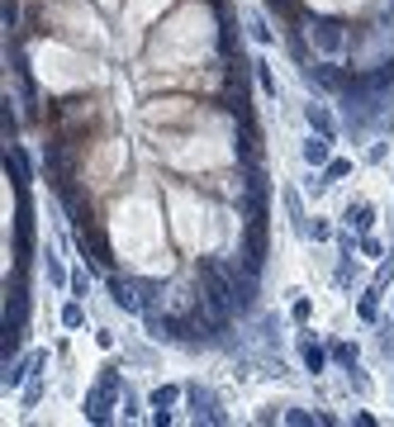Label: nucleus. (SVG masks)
I'll use <instances>...</instances> for the list:
<instances>
[{
    "instance_id": "9",
    "label": "nucleus",
    "mask_w": 394,
    "mask_h": 427,
    "mask_svg": "<svg viewBox=\"0 0 394 427\" xmlns=\"http://www.w3.org/2000/svg\"><path fill=\"white\" fill-rule=\"evenodd\" d=\"M24 375H33V361H5V389H19L24 385Z\"/></svg>"
},
{
    "instance_id": "13",
    "label": "nucleus",
    "mask_w": 394,
    "mask_h": 427,
    "mask_svg": "<svg viewBox=\"0 0 394 427\" xmlns=\"http://www.w3.org/2000/svg\"><path fill=\"white\" fill-rule=\"evenodd\" d=\"M176 399H181V389H176V385H157V389H152V399H147V404H152V409H171Z\"/></svg>"
},
{
    "instance_id": "11",
    "label": "nucleus",
    "mask_w": 394,
    "mask_h": 427,
    "mask_svg": "<svg viewBox=\"0 0 394 427\" xmlns=\"http://www.w3.org/2000/svg\"><path fill=\"white\" fill-rule=\"evenodd\" d=\"M304 114H309V128H318V133H328V138H332V114L323 110V105H309Z\"/></svg>"
},
{
    "instance_id": "19",
    "label": "nucleus",
    "mask_w": 394,
    "mask_h": 427,
    "mask_svg": "<svg viewBox=\"0 0 394 427\" xmlns=\"http://www.w3.org/2000/svg\"><path fill=\"white\" fill-rule=\"evenodd\" d=\"M62 323H67V328H81V323H86V309H81V304H67V309H62Z\"/></svg>"
},
{
    "instance_id": "10",
    "label": "nucleus",
    "mask_w": 394,
    "mask_h": 427,
    "mask_svg": "<svg viewBox=\"0 0 394 427\" xmlns=\"http://www.w3.org/2000/svg\"><path fill=\"white\" fill-rule=\"evenodd\" d=\"M347 223H356V228H371V223H376V209L366 205V200H356V205H347Z\"/></svg>"
},
{
    "instance_id": "5",
    "label": "nucleus",
    "mask_w": 394,
    "mask_h": 427,
    "mask_svg": "<svg viewBox=\"0 0 394 427\" xmlns=\"http://www.w3.org/2000/svg\"><path fill=\"white\" fill-rule=\"evenodd\" d=\"M309 33H314V43L323 47V52H337V47H342V24H332V19H314Z\"/></svg>"
},
{
    "instance_id": "18",
    "label": "nucleus",
    "mask_w": 394,
    "mask_h": 427,
    "mask_svg": "<svg viewBox=\"0 0 394 427\" xmlns=\"http://www.w3.org/2000/svg\"><path fill=\"white\" fill-rule=\"evenodd\" d=\"M0 124H5V142H15V133H19V119H15V110H10V100H5V114H0Z\"/></svg>"
},
{
    "instance_id": "8",
    "label": "nucleus",
    "mask_w": 394,
    "mask_h": 427,
    "mask_svg": "<svg viewBox=\"0 0 394 427\" xmlns=\"http://www.w3.org/2000/svg\"><path fill=\"white\" fill-rule=\"evenodd\" d=\"M328 133H318V138H309L304 142V161H309V166H328Z\"/></svg>"
},
{
    "instance_id": "4",
    "label": "nucleus",
    "mask_w": 394,
    "mask_h": 427,
    "mask_svg": "<svg viewBox=\"0 0 394 427\" xmlns=\"http://www.w3.org/2000/svg\"><path fill=\"white\" fill-rule=\"evenodd\" d=\"M186 399H190V413H195V423H223V413L214 409V394H209V389L190 385V389H186Z\"/></svg>"
},
{
    "instance_id": "14",
    "label": "nucleus",
    "mask_w": 394,
    "mask_h": 427,
    "mask_svg": "<svg viewBox=\"0 0 394 427\" xmlns=\"http://www.w3.org/2000/svg\"><path fill=\"white\" fill-rule=\"evenodd\" d=\"M285 423L309 427V423H328V418H323V413H309V409H290V413H285Z\"/></svg>"
},
{
    "instance_id": "22",
    "label": "nucleus",
    "mask_w": 394,
    "mask_h": 427,
    "mask_svg": "<svg viewBox=\"0 0 394 427\" xmlns=\"http://www.w3.org/2000/svg\"><path fill=\"white\" fill-rule=\"evenodd\" d=\"M5 29H19V0H5Z\"/></svg>"
},
{
    "instance_id": "17",
    "label": "nucleus",
    "mask_w": 394,
    "mask_h": 427,
    "mask_svg": "<svg viewBox=\"0 0 394 427\" xmlns=\"http://www.w3.org/2000/svg\"><path fill=\"white\" fill-rule=\"evenodd\" d=\"M342 176H351V161H342V157H337V161H328V171H323V181L332 186V181H342Z\"/></svg>"
},
{
    "instance_id": "6",
    "label": "nucleus",
    "mask_w": 394,
    "mask_h": 427,
    "mask_svg": "<svg viewBox=\"0 0 394 427\" xmlns=\"http://www.w3.org/2000/svg\"><path fill=\"white\" fill-rule=\"evenodd\" d=\"M309 81H318L323 91H347V86H351V81H347V72H337V67H332V62L314 67V72H309Z\"/></svg>"
},
{
    "instance_id": "7",
    "label": "nucleus",
    "mask_w": 394,
    "mask_h": 427,
    "mask_svg": "<svg viewBox=\"0 0 394 427\" xmlns=\"http://www.w3.org/2000/svg\"><path fill=\"white\" fill-rule=\"evenodd\" d=\"M5 171H10V181H15L19 190L29 186V157H24L19 147H5Z\"/></svg>"
},
{
    "instance_id": "21",
    "label": "nucleus",
    "mask_w": 394,
    "mask_h": 427,
    "mask_svg": "<svg viewBox=\"0 0 394 427\" xmlns=\"http://www.w3.org/2000/svg\"><path fill=\"white\" fill-rule=\"evenodd\" d=\"M347 380H351V389H356V394H366V389H371V380H366L356 365H347Z\"/></svg>"
},
{
    "instance_id": "1",
    "label": "nucleus",
    "mask_w": 394,
    "mask_h": 427,
    "mask_svg": "<svg viewBox=\"0 0 394 427\" xmlns=\"http://www.w3.org/2000/svg\"><path fill=\"white\" fill-rule=\"evenodd\" d=\"M200 285H205V290H200V304L223 323V318L233 314V304H237V285L228 280L214 261H200Z\"/></svg>"
},
{
    "instance_id": "3",
    "label": "nucleus",
    "mask_w": 394,
    "mask_h": 427,
    "mask_svg": "<svg viewBox=\"0 0 394 427\" xmlns=\"http://www.w3.org/2000/svg\"><path fill=\"white\" fill-rule=\"evenodd\" d=\"M110 300L124 309V314H142L147 309V285H133L124 275H110Z\"/></svg>"
},
{
    "instance_id": "15",
    "label": "nucleus",
    "mask_w": 394,
    "mask_h": 427,
    "mask_svg": "<svg viewBox=\"0 0 394 427\" xmlns=\"http://www.w3.org/2000/svg\"><path fill=\"white\" fill-rule=\"evenodd\" d=\"M257 86H261V91H266V95H276V76H271V67H266V57H257Z\"/></svg>"
},
{
    "instance_id": "20",
    "label": "nucleus",
    "mask_w": 394,
    "mask_h": 427,
    "mask_svg": "<svg viewBox=\"0 0 394 427\" xmlns=\"http://www.w3.org/2000/svg\"><path fill=\"white\" fill-rule=\"evenodd\" d=\"M332 356H337L342 365H356V347H351V342H337V347H332Z\"/></svg>"
},
{
    "instance_id": "16",
    "label": "nucleus",
    "mask_w": 394,
    "mask_h": 427,
    "mask_svg": "<svg viewBox=\"0 0 394 427\" xmlns=\"http://www.w3.org/2000/svg\"><path fill=\"white\" fill-rule=\"evenodd\" d=\"M376 295H380V285L371 290V295H361V318H366V323H376V318H380V304H376Z\"/></svg>"
},
{
    "instance_id": "2",
    "label": "nucleus",
    "mask_w": 394,
    "mask_h": 427,
    "mask_svg": "<svg viewBox=\"0 0 394 427\" xmlns=\"http://www.w3.org/2000/svg\"><path fill=\"white\" fill-rule=\"evenodd\" d=\"M119 394H124L119 370H105V375H100V385L86 394V418H91V423H110V409H114V399H119Z\"/></svg>"
},
{
    "instance_id": "25",
    "label": "nucleus",
    "mask_w": 394,
    "mask_h": 427,
    "mask_svg": "<svg viewBox=\"0 0 394 427\" xmlns=\"http://www.w3.org/2000/svg\"><path fill=\"white\" fill-rule=\"evenodd\" d=\"M271 10H281V15H295V10H300V5H295V0H266Z\"/></svg>"
},
{
    "instance_id": "23",
    "label": "nucleus",
    "mask_w": 394,
    "mask_h": 427,
    "mask_svg": "<svg viewBox=\"0 0 394 427\" xmlns=\"http://www.w3.org/2000/svg\"><path fill=\"white\" fill-rule=\"evenodd\" d=\"M47 280H52V285H67V271L57 266V261H52V256H47Z\"/></svg>"
},
{
    "instance_id": "24",
    "label": "nucleus",
    "mask_w": 394,
    "mask_h": 427,
    "mask_svg": "<svg viewBox=\"0 0 394 427\" xmlns=\"http://www.w3.org/2000/svg\"><path fill=\"white\" fill-rule=\"evenodd\" d=\"M252 38H257V43H271V29L261 24V19H252Z\"/></svg>"
},
{
    "instance_id": "12",
    "label": "nucleus",
    "mask_w": 394,
    "mask_h": 427,
    "mask_svg": "<svg viewBox=\"0 0 394 427\" xmlns=\"http://www.w3.org/2000/svg\"><path fill=\"white\" fill-rule=\"evenodd\" d=\"M323 365H328V356H323V347H314V342H304V370H309V375H318Z\"/></svg>"
}]
</instances>
